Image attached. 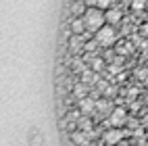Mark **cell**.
<instances>
[{
    "label": "cell",
    "mask_w": 148,
    "mask_h": 146,
    "mask_svg": "<svg viewBox=\"0 0 148 146\" xmlns=\"http://www.w3.org/2000/svg\"><path fill=\"white\" fill-rule=\"evenodd\" d=\"M84 21H86L88 32L96 34L98 29H102L106 25V15H104L102 8H98V6H88V11L84 13Z\"/></svg>",
    "instance_id": "obj_1"
},
{
    "label": "cell",
    "mask_w": 148,
    "mask_h": 146,
    "mask_svg": "<svg viewBox=\"0 0 148 146\" xmlns=\"http://www.w3.org/2000/svg\"><path fill=\"white\" fill-rule=\"evenodd\" d=\"M94 40L100 44V48H111L117 44V32H115V27L113 25H104L102 29H98V32L94 34Z\"/></svg>",
    "instance_id": "obj_2"
},
{
    "label": "cell",
    "mask_w": 148,
    "mask_h": 146,
    "mask_svg": "<svg viewBox=\"0 0 148 146\" xmlns=\"http://www.w3.org/2000/svg\"><path fill=\"white\" fill-rule=\"evenodd\" d=\"M102 140H104L108 146H117V144L123 140V132H121V127H108V130L102 134Z\"/></svg>",
    "instance_id": "obj_3"
},
{
    "label": "cell",
    "mask_w": 148,
    "mask_h": 146,
    "mask_svg": "<svg viewBox=\"0 0 148 146\" xmlns=\"http://www.w3.org/2000/svg\"><path fill=\"white\" fill-rule=\"evenodd\" d=\"M125 121H127V111L123 109V106H115L111 117H108V123H111L113 127H121Z\"/></svg>",
    "instance_id": "obj_4"
},
{
    "label": "cell",
    "mask_w": 148,
    "mask_h": 146,
    "mask_svg": "<svg viewBox=\"0 0 148 146\" xmlns=\"http://www.w3.org/2000/svg\"><path fill=\"white\" fill-rule=\"evenodd\" d=\"M69 32H71V36H84L88 32L84 17H73L71 21H69Z\"/></svg>",
    "instance_id": "obj_5"
},
{
    "label": "cell",
    "mask_w": 148,
    "mask_h": 146,
    "mask_svg": "<svg viewBox=\"0 0 148 146\" xmlns=\"http://www.w3.org/2000/svg\"><path fill=\"white\" fill-rule=\"evenodd\" d=\"M79 113L84 115V117H88V115H92L94 111H96V106H98V100H94L92 96H86V98H82L79 102Z\"/></svg>",
    "instance_id": "obj_6"
},
{
    "label": "cell",
    "mask_w": 148,
    "mask_h": 146,
    "mask_svg": "<svg viewBox=\"0 0 148 146\" xmlns=\"http://www.w3.org/2000/svg\"><path fill=\"white\" fill-rule=\"evenodd\" d=\"M104 15H106V23L113 25V27L123 21V11H121V8H117V6H111L108 11H104Z\"/></svg>",
    "instance_id": "obj_7"
},
{
    "label": "cell",
    "mask_w": 148,
    "mask_h": 146,
    "mask_svg": "<svg viewBox=\"0 0 148 146\" xmlns=\"http://www.w3.org/2000/svg\"><path fill=\"white\" fill-rule=\"evenodd\" d=\"M71 140L77 144V146H88V132H84V130H75L73 134H71Z\"/></svg>",
    "instance_id": "obj_8"
},
{
    "label": "cell",
    "mask_w": 148,
    "mask_h": 146,
    "mask_svg": "<svg viewBox=\"0 0 148 146\" xmlns=\"http://www.w3.org/2000/svg\"><path fill=\"white\" fill-rule=\"evenodd\" d=\"M69 48H71L73 52H79L82 48H86L84 38H82V36H71V38H69Z\"/></svg>",
    "instance_id": "obj_9"
},
{
    "label": "cell",
    "mask_w": 148,
    "mask_h": 146,
    "mask_svg": "<svg viewBox=\"0 0 148 146\" xmlns=\"http://www.w3.org/2000/svg\"><path fill=\"white\" fill-rule=\"evenodd\" d=\"M88 90H90V88H88V84H86V82H77V84H75L73 94L82 100V98H86V96H88Z\"/></svg>",
    "instance_id": "obj_10"
},
{
    "label": "cell",
    "mask_w": 148,
    "mask_h": 146,
    "mask_svg": "<svg viewBox=\"0 0 148 146\" xmlns=\"http://www.w3.org/2000/svg\"><path fill=\"white\" fill-rule=\"evenodd\" d=\"M96 6L102 8V11H108V8L113 6V0H96Z\"/></svg>",
    "instance_id": "obj_11"
},
{
    "label": "cell",
    "mask_w": 148,
    "mask_h": 146,
    "mask_svg": "<svg viewBox=\"0 0 148 146\" xmlns=\"http://www.w3.org/2000/svg\"><path fill=\"white\" fill-rule=\"evenodd\" d=\"M144 6H146V0H132L134 11H144Z\"/></svg>",
    "instance_id": "obj_12"
},
{
    "label": "cell",
    "mask_w": 148,
    "mask_h": 146,
    "mask_svg": "<svg viewBox=\"0 0 148 146\" xmlns=\"http://www.w3.org/2000/svg\"><path fill=\"white\" fill-rule=\"evenodd\" d=\"M140 32H142V34H144V36L148 38V23H144V25L140 27Z\"/></svg>",
    "instance_id": "obj_13"
}]
</instances>
